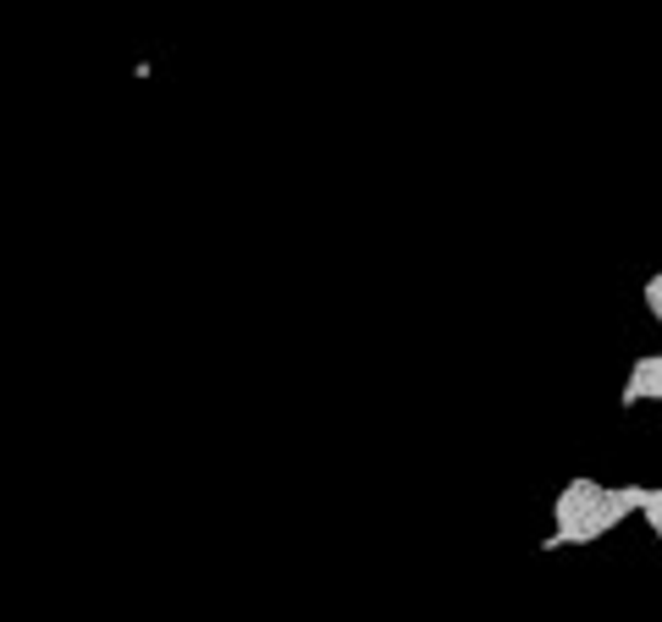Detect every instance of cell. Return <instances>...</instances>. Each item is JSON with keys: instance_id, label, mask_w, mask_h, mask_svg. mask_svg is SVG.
<instances>
[{"instance_id": "6da1fadb", "label": "cell", "mask_w": 662, "mask_h": 622, "mask_svg": "<svg viewBox=\"0 0 662 622\" xmlns=\"http://www.w3.org/2000/svg\"><path fill=\"white\" fill-rule=\"evenodd\" d=\"M618 402H624V408H635V402H662V352H646V359L629 370Z\"/></svg>"}, {"instance_id": "7a4b0ae2", "label": "cell", "mask_w": 662, "mask_h": 622, "mask_svg": "<svg viewBox=\"0 0 662 622\" xmlns=\"http://www.w3.org/2000/svg\"><path fill=\"white\" fill-rule=\"evenodd\" d=\"M597 496H602V485H597V480H586V474L568 480V485H563V496H557V507H552V523H557V528L579 523V518L591 512V501H597Z\"/></svg>"}, {"instance_id": "3957f363", "label": "cell", "mask_w": 662, "mask_h": 622, "mask_svg": "<svg viewBox=\"0 0 662 622\" xmlns=\"http://www.w3.org/2000/svg\"><path fill=\"white\" fill-rule=\"evenodd\" d=\"M651 314H657V331H662V303H657V309H651Z\"/></svg>"}]
</instances>
